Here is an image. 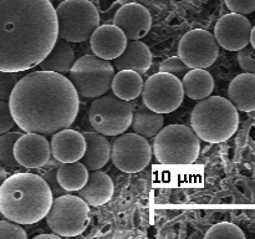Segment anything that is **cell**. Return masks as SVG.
<instances>
[{"mask_svg": "<svg viewBox=\"0 0 255 239\" xmlns=\"http://www.w3.org/2000/svg\"><path fill=\"white\" fill-rule=\"evenodd\" d=\"M46 223L60 237H76L90 224V206L77 194L66 193L54 198L46 216Z\"/></svg>", "mask_w": 255, "mask_h": 239, "instance_id": "obj_9", "label": "cell"}, {"mask_svg": "<svg viewBox=\"0 0 255 239\" xmlns=\"http://www.w3.org/2000/svg\"><path fill=\"white\" fill-rule=\"evenodd\" d=\"M75 61V51L69 41L57 39L51 52L40 64V69L45 71H54L59 74H70Z\"/></svg>", "mask_w": 255, "mask_h": 239, "instance_id": "obj_22", "label": "cell"}, {"mask_svg": "<svg viewBox=\"0 0 255 239\" xmlns=\"http://www.w3.org/2000/svg\"><path fill=\"white\" fill-rule=\"evenodd\" d=\"M9 105L20 129L50 136L74 123L80 100L71 80L59 72L41 70L19 80Z\"/></svg>", "mask_w": 255, "mask_h": 239, "instance_id": "obj_2", "label": "cell"}, {"mask_svg": "<svg viewBox=\"0 0 255 239\" xmlns=\"http://www.w3.org/2000/svg\"><path fill=\"white\" fill-rule=\"evenodd\" d=\"M114 191V182L109 174L97 169L90 172L87 183L77 191V194L89 203V206L99 207L106 204L112 198Z\"/></svg>", "mask_w": 255, "mask_h": 239, "instance_id": "obj_18", "label": "cell"}, {"mask_svg": "<svg viewBox=\"0 0 255 239\" xmlns=\"http://www.w3.org/2000/svg\"><path fill=\"white\" fill-rule=\"evenodd\" d=\"M0 173H1V178H0V181H1V183H2V182L6 179V169H5L2 166H1V168H0Z\"/></svg>", "mask_w": 255, "mask_h": 239, "instance_id": "obj_37", "label": "cell"}, {"mask_svg": "<svg viewBox=\"0 0 255 239\" xmlns=\"http://www.w3.org/2000/svg\"><path fill=\"white\" fill-rule=\"evenodd\" d=\"M238 62L244 72L255 74V49L252 44L238 51Z\"/></svg>", "mask_w": 255, "mask_h": 239, "instance_id": "obj_33", "label": "cell"}, {"mask_svg": "<svg viewBox=\"0 0 255 239\" xmlns=\"http://www.w3.org/2000/svg\"><path fill=\"white\" fill-rule=\"evenodd\" d=\"M183 82L168 72H157L146 80L142 100L146 106L159 114H169L178 109L184 99Z\"/></svg>", "mask_w": 255, "mask_h": 239, "instance_id": "obj_10", "label": "cell"}, {"mask_svg": "<svg viewBox=\"0 0 255 239\" xmlns=\"http://www.w3.org/2000/svg\"><path fill=\"white\" fill-rule=\"evenodd\" d=\"M191 67L181 59V56H172L164 60L159 66V71L161 72H168V74L174 75L178 79H183L189 71Z\"/></svg>", "mask_w": 255, "mask_h": 239, "instance_id": "obj_29", "label": "cell"}, {"mask_svg": "<svg viewBox=\"0 0 255 239\" xmlns=\"http://www.w3.org/2000/svg\"><path fill=\"white\" fill-rule=\"evenodd\" d=\"M127 36L116 25H101L95 30L90 39L91 50L95 55L106 60H115L125 51Z\"/></svg>", "mask_w": 255, "mask_h": 239, "instance_id": "obj_16", "label": "cell"}, {"mask_svg": "<svg viewBox=\"0 0 255 239\" xmlns=\"http://www.w3.org/2000/svg\"><path fill=\"white\" fill-rule=\"evenodd\" d=\"M163 114L153 111L143 104L134 109L132 129L136 133L142 134L147 138H151L163 128Z\"/></svg>", "mask_w": 255, "mask_h": 239, "instance_id": "obj_24", "label": "cell"}, {"mask_svg": "<svg viewBox=\"0 0 255 239\" xmlns=\"http://www.w3.org/2000/svg\"><path fill=\"white\" fill-rule=\"evenodd\" d=\"M201 152V138L192 127L168 124L153 138V153L161 164L186 166L197 161Z\"/></svg>", "mask_w": 255, "mask_h": 239, "instance_id": "obj_5", "label": "cell"}, {"mask_svg": "<svg viewBox=\"0 0 255 239\" xmlns=\"http://www.w3.org/2000/svg\"><path fill=\"white\" fill-rule=\"evenodd\" d=\"M219 46L216 36L207 30H191L182 37L178 55L191 69H207L218 59Z\"/></svg>", "mask_w": 255, "mask_h": 239, "instance_id": "obj_12", "label": "cell"}, {"mask_svg": "<svg viewBox=\"0 0 255 239\" xmlns=\"http://www.w3.org/2000/svg\"><path fill=\"white\" fill-rule=\"evenodd\" d=\"M54 202L51 188L40 174L15 173L0 186V212L19 224H34L46 218Z\"/></svg>", "mask_w": 255, "mask_h": 239, "instance_id": "obj_3", "label": "cell"}, {"mask_svg": "<svg viewBox=\"0 0 255 239\" xmlns=\"http://www.w3.org/2000/svg\"><path fill=\"white\" fill-rule=\"evenodd\" d=\"M134 102L122 100L109 91L90 105L89 120L95 131L105 136H120L132 126Z\"/></svg>", "mask_w": 255, "mask_h": 239, "instance_id": "obj_6", "label": "cell"}, {"mask_svg": "<svg viewBox=\"0 0 255 239\" xmlns=\"http://www.w3.org/2000/svg\"><path fill=\"white\" fill-rule=\"evenodd\" d=\"M44 238H47V239H59L60 236H59V234L54 233V234H39V236L35 237V239H44Z\"/></svg>", "mask_w": 255, "mask_h": 239, "instance_id": "obj_36", "label": "cell"}, {"mask_svg": "<svg viewBox=\"0 0 255 239\" xmlns=\"http://www.w3.org/2000/svg\"><path fill=\"white\" fill-rule=\"evenodd\" d=\"M251 21L238 12L223 15L214 26V36L223 49L229 51H239L251 42Z\"/></svg>", "mask_w": 255, "mask_h": 239, "instance_id": "obj_13", "label": "cell"}, {"mask_svg": "<svg viewBox=\"0 0 255 239\" xmlns=\"http://www.w3.org/2000/svg\"><path fill=\"white\" fill-rule=\"evenodd\" d=\"M182 82L187 96L197 101L209 97L214 90L213 76L203 69L189 70Z\"/></svg>", "mask_w": 255, "mask_h": 239, "instance_id": "obj_23", "label": "cell"}, {"mask_svg": "<svg viewBox=\"0 0 255 239\" xmlns=\"http://www.w3.org/2000/svg\"><path fill=\"white\" fill-rule=\"evenodd\" d=\"M226 5L232 12L251 14L255 10V0H226Z\"/></svg>", "mask_w": 255, "mask_h": 239, "instance_id": "obj_35", "label": "cell"}, {"mask_svg": "<svg viewBox=\"0 0 255 239\" xmlns=\"http://www.w3.org/2000/svg\"><path fill=\"white\" fill-rule=\"evenodd\" d=\"M152 65V54L149 47L139 40H128L125 51L114 60L116 70H133L143 75Z\"/></svg>", "mask_w": 255, "mask_h": 239, "instance_id": "obj_19", "label": "cell"}, {"mask_svg": "<svg viewBox=\"0 0 255 239\" xmlns=\"http://www.w3.org/2000/svg\"><path fill=\"white\" fill-rule=\"evenodd\" d=\"M228 96L239 111H255V74L244 72L234 77L229 84Z\"/></svg>", "mask_w": 255, "mask_h": 239, "instance_id": "obj_20", "label": "cell"}, {"mask_svg": "<svg viewBox=\"0 0 255 239\" xmlns=\"http://www.w3.org/2000/svg\"><path fill=\"white\" fill-rule=\"evenodd\" d=\"M251 44L253 45L254 49H255V25L253 27V30H252V36H251Z\"/></svg>", "mask_w": 255, "mask_h": 239, "instance_id": "obj_38", "label": "cell"}, {"mask_svg": "<svg viewBox=\"0 0 255 239\" xmlns=\"http://www.w3.org/2000/svg\"><path fill=\"white\" fill-rule=\"evenodd\" d=\"M191 126L203 141L222 143L231 138L238 129V109L231 100L209 96L194 106Z\"/></svg>", "mask_w": 255, "mask_h": 239, "instance_id": "obj_4", "label": "cell"}, {"mask_svg": "<svg viewBox=\"0 0 255 239\" xmlns=\"http://www.w3.org/2000/svg\"><path fill=\"white\" fill-rule=\"evenodd\" d=\"M22 132H5L0 134V164L6 171L16 172L22 166L15 157V143L22 136Z\"/></svg>", "mask_w": 255, "mask_h": 239, "instance_id": "obj_27", "label": "cell"}, {"mask_svg": "<svg viewBox=\"0 0 255 239\" xmlns=\"http://www.w3.org/2000/svg\"><path fill=\"white\" fill-rule=\"evenodd\" d=\"M89 176L90 169L81 161L61 163V166L57 168V178L60 184L69 192H77L81 189L87 183Z\"/></svg>", "mask_w": 255, "mask_h": 239, "instance_id": "obj_26", "label": "cell"}, {"mask_svg": "<svg viewBox=\"0 0 255 239\" xmlns=\"http://www.w3.org/2000/svg\"><path fill=\"white\" fill-rule=\"evenodd\" d=\"M15 123L9 101H0V134L9 132Z\"/></svg>", "mask_w": 255, "mask_h": 239, "instance_id": "obj_34", "label": "cell"}, {"mask_svg": "<svg viewBox=\"0 0 255 239\" xmlns=\"http://www.w3.org/2000/svg\"><path fill=\"white\" fill-rule=\"evenodd\" d=\"M59 37L69 42L91 39L100 26L99 10L90 0H65L56 7Z\"/></svg>", "mask_w": 255, "mask_h": 239, "instance_id": "obj_7", "label": "cell"}, {"mask_svg": "<svg viewBox=\"0 0 255 239\" xmlns=\"http://www.w3.org/2000/svg\"><path fill=\"white\" fill-rule=\"evenodd\" d=\"M115 69L110 60L95 54L85 55L75 61L69 79L80 96L96 99L112 90Z\"/></svg>", "mask_w": 255, "mask_h": 239, "instance_id": "obj_8", "label": "cell"}, {"mask_svg": "<svg viewBox=\"0 0 255 239\" xmlns=\"http://www.w3.org/2000/svg\"><path fill=\"white\" fill-rule=\"evenodd\" d=\"M41 168L44 169L41 171V174H40V176H41L42 178L46 181V183L50 186L52 194H54V198L69 193V191H66V189L60 184L59 178H57V168H59V167H54V168H45V167H41Z\"/></svg>", "mask_w": 255, "mask_h": 239, "instance_id": "obj_32", "label": "cell"}, {"mask_svg": "<svg viewBox=\"0 0 255 239\" xmlns=\"http://www.w3.org/2000/svg\"><path fill=\"white\" fill-rule=\"evenodd\" d=\"M59 39L56 9L50 0H0V70L22 72L37 66Z\"/></svg>", "mask_w": 255, "mask_h": 239, "instance_id": "obj_1", "label": "cell"}, {"mask_svg": "<svg viewBox=\"0 0 255 239\" xmlns=\"http://www.w3.org/2000/svg\"><path fill=\"white\" fill-rule=\"evenodd\" d=\"M27 234L21 228V224L9 219L0 221V239H26Z\"/></svg>", "mask_w": 255, "mask_h": 239, "instance_id": "obj_31", "label": "cell"}, {"mask_svg": "<svg viewBox=\"0 0 255 239\" xmlns=\"http://www.w3.org/2000/svg\"><path fill=\"white\" fill-rule=\"evenodd\" d=\"M153 148L147 137L136 133H122L111 144V159L126 173H137L148 166Z\"/></svg>", "mask_w": 255, "mask_h": 239, "instance_id": "obj_11", "label": "cell"}, {"mask_svg": "<svg viewBox=\"0 0 255 239\" xmlns=\"http://www.w3.org/2000/svg\"><path fill=\"white\" fill-rule=\"evenodd\" d=\"M114 24L126 34L128 40H139L148 34L152 25V16L142 5L131 2L117 9L114 16Z\"/></svg>", "mask_w": 255, "mask_h": 239, "instance_id": "obj_15", "label": "cell"}, {"mask_svg": "<svg viewBox=\"0 0 255 239\" xmlns=\"http://www.w3.org/2000/svg\"><path fill=\"white\" fill-rule=\"evenodd\" d=\"M86 138V152L81 162L90 169L97 171L107 164L111 157V146L106 136L100 132H85Z\"/></svg>", "mask_w": 255, "mask_h": 239, "instance_id": "obj_21", "label": "cell"}, {"mask_svg": "<svg viewBox=\"0 0 255 239\" xmlns=\"http://www.w3.org/2000/svg\"><path fill=\"white\" fill-rule=\"evenodd\" d=\"M51 152L62 163L81 161L86 152V138L75 129H61L52 134Z\"/></svg>", "mask_w": 255, "mask_h": 239, "instance_id": "obj_17", "label": "cell"}, {"mask_svg": "<svg viewBox=\"0 0 255 239\" xmlns=\"http://www.w3.org/2000/svg\"><path fill=\"white\" fill-rule=\"evenodd\" d=\"M15 157L24 168H41L51 157V143L45 134L25 132L15 143Z\"/></svg>", "mask_w": 255, "mask_h": 239, "instance_id": "obj_14", "label": "cell"}, {"mask_svg": "<svg viewBox=\"0 0 255 239\" xmlns=\"http://www.w3.org/2000/svg\"><path fill=\"white\" fill-rule=\"evenodd\" d=\"M19 72L1 71L0 70V100L9 101L15 86L19 82Z\"/></svg>", "mask_w": 255, "mask_h": 239, "instance_id": "obj_30", "label": "cell"}, {"mask_svg": "<svg viewBox=\"0 0 255 239\" xmlns=\"http://www.w3.org/2000/svg\"><path fill=\"white\" fill-rule=\"evenodd\" d=\"M143 86L141 74L133 70H121L115 75L112 81V91L126 101L137 99L143 91Z\"/></svg>", "mask_w": 255, "mask_h": 239, "instance_id": "obj_25", "label": "cell"}, {"mask_svg": "<svg viewBox=\"0 0 255 239\" xmlns=\"http://www.w3.org/2000/svg\"><path fill=\"white\" fill-rule=\"evenodd\" d=\"M206 239H217V238H241L246 239V234L244 232L239 228L238 226L229 222H222V223H217L212 226L211 228L207 231Z\"/></svg>", "mask_w": 255, "mask_h": 239, "instance_id": "obj_28", "label": "cell"}]
</instances>
